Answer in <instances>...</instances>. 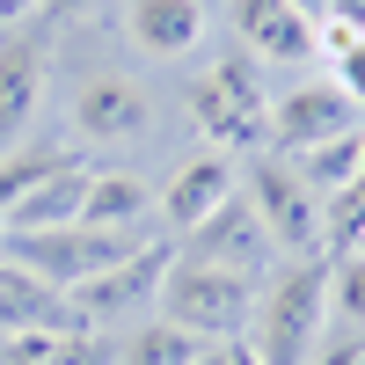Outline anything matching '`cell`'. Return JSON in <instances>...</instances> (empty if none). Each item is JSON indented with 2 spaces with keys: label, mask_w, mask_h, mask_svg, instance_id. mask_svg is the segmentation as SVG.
Here are the masks:
<instances>
[{
  "label": "cell",
  "mask_w": 365,
  "mask_h": 365,
  "mask_svg": "<svg viewBox=\"0 0 365 365\" xmlns=\"http://www.w3.org/2000/svg\"><path fill=\"white\" fill-rule=\"evenodd\" d=\"M344 132H358V103L329 73L299 81V88H285V103H270V139H278L285 154H307V146L344 139Z\"/></svg>",
  "instance_id": "7"
},
{
  "label": "cell",
  "mask_w": 365,
  "mask_h": 365,
  "mask_svg": "<svg viewBox=\"0 0 365 365\" xmlns=\"http://www.w3.org/2000/svg\"><path fill=\"white\" fill-rule=\"evenodd\" d=\"M205 0H125V37L139 58H190L205 44Z\"/></svg>",
  "instance_id": "8"
},
{
  "label": "cell",
  "mask_w": 365,
  "mask_h": 365,
  "mask_svg": "<svg viewBox=\"0 0 365 365\" xmlns=\"http://www.w3.org/2000/svg\"><path fill=\"white\" fill-rule=\"evenodd\" d=\"M227 22L234 37L249 44L256 58H285V66H299V58L314 51V22L285 8V0H227Z\"/></svg>",
  "instance_id": "10"
},
{
  "label": "cell",
  "mask_w": 365,
  "mask_h": 365,
  "mask_svg": "<svg viewBox=\"0 0 365 365\" xmlns=\"http://www.w3.org/2000/svg\"><path fill=\"white\" fill-rule=\"evenodd\" d=\"M329 329V263L322 256H292L278 278L263 285V299L249 307V344L263 365H307L322 351Z\"/></svg>",
  "instance_id": "1"
},
{
  "label": "cell",
  "mask_w": 365,
  "mask_h": 365,
  "mask_svg": "<svg viewBox=\"0 0 365 365\" xmlns=\"http://www.w3.org/2000/svg\"><path fill=\"white\" fill-rule=\"evenodd\" d=\"M249 307H256V292H249V278L241 270H227V263H175L168 278H161V314L168 322H182L190 336H241L249 329Z\"/></svg>",
  "instance_id": "3"
},
{
  "label": "cell",
  "mask_w": 365,
  "mask_h": 365,
  "mask_svg": "<svg viewBox=\"0 0 365 365\" xmlns=\"http://www.w3.org/2000/svg\"><path fill=\"white\" fill-rule=\"evenodd\" d=\"M197 351H205V344L190 336V329H182V322H168V314H161V322H146L139 336L125 344V365H190Z\"/></svg>",
  "instance_id": "19"
},
{
  "label": "cell",
  "mask_w": 365,
  "mask_h": 365,
  "mask_svg": "<svg viewBox=\"0 0 365 365\" xmlns=\"http://www.w3.org/2000/svg\"><path fill=\"white\" fill-rule=\"evenodd\" d=\"M154 125V96L132 73H88L73 88V139L88 146H132Z\"/></svg>",
  "instance_id": "6"
},
{
  "label": "cell",
  "mask_w": 365,
  "mask_h": 365,
  "mask_svg": "<svg viewBox=\"0 0 365 365\" xmlns=\"http://www.w3.org/2000/svg\"><path fill=\"white\" fill-rule=\"evenodd\" d=\"M241 190V175H234V154H197V161H182L168 175V190H161V212H168V227L182 234H197L212 212H220L227 197Z\"/></svg>",
  "instance_id": "9"
},
{
  "label": "cell",
  "mask_w": 365,
  "mask_h": 365,
  "mask_svg": "<svg viewBox=\"0 0 365 365\" xmlns=\"http://www.w3.org/2000/svg\"><path fill=\"white\" fill-rule=\"evenodd\" d=\"M227 365H263V358H256L249 344H241V336H227Z\"/></svg>",
  "instance_id": "26"
},
{
  "label": "cell",
  "mask_w": 365,
  "mask_h": 365,
  "mask_svg": "<svg viewBox=\"0 0 365 365\" xmlns=\"http://www.w3.org/2000/svg\"><path fill=\"white\" fill-rule=\"evenodd\" d=\"M329 22H351V29H365V0H329Z\"/></svg>",
  "instance_id": "24"
},
{
  "label": "cell",
  "mask_w": 365,
  "mask_h": 365,
  "mask_svg": "<svg viewBox=\"0 0 365 365\" xmlns=\"http://www.w3.org/2000/svg\"><path fill=\"white\" fill-rule=\"evenodd\" d=\"M37 8H44V15H51V22H81V15H88V8H96V0H37Z\"/></svg>",
  "instance_id": "23"
},
{
  "label": "cell",
  "mask_w": 365,
  "mask_h": 365,
  "mask_svg": "<svg viewBox=\"0 0 365 365\" xmlns=\"http://www.w3.org/2000/svg\"><path fill=\"white\" fill-rule=\"evenodd\" d=\"M241 197L256 205L270 249H285V256H322V197L299 182V168H285L278 154H256L249 175H241Z\"/></svg>",
  "instance_id": "5"
},
{
  "label": "cell",
  "mask_w": 365,
  "mask_h": 365,
  "mask_svg": "<svg viewBox=\"0 0 365 365\" xmlns=\"http://www.w3.org/2000/svg\"><path fill=\"white\" fill-rule=\"evenodd\" d=\"M132 249H146V241L132 234H103V227H44V234H0V263L29 270L37 285L51 292H81L88 278H103V270H117Z\"/></svg>",
  "instance_id": "2"
},
{
  "label": "cell",
  "mask_w": 365,
  "mask_h": 365,
  "mask_svg": "<svg viewBox=\"0 0 365 365\" xmlns=\"http://www.w3.org/2000/svg\"><path fill=\"white\" fill-rule=\"evenodd\" d=\"M0 365H110V344L96 329H66V336H8Z\"/></svg>",
  "instance_id": "16"
},
{
  "label": "cell",
  "mask_w": 365,
  "mask_h": 365,
  "mask_svg": "<svg viewBox=\"0 0 365 365\" xmlns=\"http://www.w3.org/2000/svg\"><path fill=\"white\" fill-rule=\"evenodd\" d=\"M146 212H154V190L125 168H103L88 175V205H81V227H103V234H132Z\"/></svg>",
  "instance_id": "15"
},
{
  "label": "cell",
  "mask_w": 365,
  "mask_h": 365,
  "mask_svg": "<svg viewBox=\"0 0 365 365\" xmlns=\"http://www.w3.org/2000/svg\"><path fill=\"white\" fill-rule=\"evenodd\" d=\"M358 249H365V241H358Z\"/></svg>",
  "instance_id": "29"
},
{
  "label": "cell",
  "mask_w": 365,
  "mask_h": 365,
  "mask_svg": "<svg viewBox=\"0 0 365 365\" xmlns=\"http://www.w3.org/2000/svg\"><path fill=\"white\" fill-rule=\"evenodd\" d=\"M22 15H37V0H0V22H22Z\"/></svg>",
  "instance_id": "27"
},
{
  "label": "cell",
  "mask_w": 365,
  "mask_h": 365,
  "mask_svg": "<svg viewBox=\"0 0 365 365\" xmlns=\"http://www.w3.org/2000/svg\"><path fill=\"white\" fill-rule=\"evenodd\" d=\"M81 205H88V168H58L44 175L37 190H29L8 220H0V234H44V227H81Z\"/></svg>",
  "instance_id": "14"
},
{
  "label": "cell",
  "mask_w": 365,
  "mask_h": 365,
  "mask_svg": "<svg viewBox=\"0 0 365 365\" xmlns=\"http://www.w3.org/2000/svg\"><path fill=\"white\" fill-rule=\"evenodd\" d=\"M190 256H197V263H227V270H241V278H249V270L270 256V234H263V220H256V205L234 190V197L190 234Z\"/></svg>",
  "instance_id": "11"
},
{
  "label": "cell",
  "mask_w": 365,
  "mask_h": 365,
  "mask_svg": "<svg viewBox=\"0 0 365 365\" xmlns=\"http://www.w3.org/2000/svg\"><path fill=\"white\" fill-rule=\"evenodd\" d=\"M329 314L365 322V249H351V256L329 263Z\"/></svg>",
  "instance_id": "20"
},
{
  "label": "cell",
  "mask_w": 365,
  "mask_h": 365,
  "mask_svg": "<svg viewBox=\"0 0 365 365\" xmlns=\"http://www.w3.org/2000/svg\"><path fill=\"white\" fill-rule=\"evenodd\" d=\"M190 117L220 154H249L256 139H270V103L249 73V58H220L212 73L190 81Z\"/></svg>",
  "instance_id": "4"
},
{
  "label": "cell",
  "mask_w": 365,
  "mask_h": 365,
  "mask_svg": "<svg viewBox=\"0 0 365 365\" xmlns=\"http://www.w3.org/2000/svg\"><path fill=\"white\" fill-rule=\"evenodd\" d=\"M37 96H44V44L0 37V154H15L22 125L37 117Z\"/></svg>",
  "instance_id": "13"
},
{
  "label": "cell",
  "mask_w": 365,
  "mask_h": 365,
  "mask_svg": "<svg viewBox=\"0 0 365 365\" xmlns=\"http://www.w3.org/2000/svg\"><path fill=\"white\" fill-rule=\"evenodd\" d=\"M358 161H365V132H344V139H322V146H307V154H292V168H299V182L322 197V190H344V182L358 175Z\"/></svg>",
  "instance_id": "17"
},
{
  "label": "cell",
  "mask_w": 365,
  "mask_h": 365,
  "mask_svg": "<svg viewBox=\"0 0 365 365\" xmlns=\"http://www.w3.org/2000/svg\"><path fill=\"white\" fill-rule=\"evenodd\" d=\"M73 154H58V146H29V154H0V220H8V212L29 197V190H37V182L44 175H58V168H66Z\"/></svg>",
  "instance_id": "18"
},
{
  "label": "cell",
  "mask_w": 365,
  "mask_h": 365,
  "mask_svg": "<svg viewBox=\"0 0 365 365\" xmlns=\"http://www.w3.org/2000/svg\"><path fill=\"white\" fill-rule=\"evenodd\" d=\"M190 365H227V344H220V351H197Z\"/></svg>",
  "instance_id": "28"
},
{
  "label": "cell",
  "mask_w": 365,
  "mask_h": 365,
  "mask_svg": "<svg viewBox=\"0 0 365 365\" xmlns=\"http://www.w3.org/2000/svg\"><path fill=\"white\" fill-rule=\"evenodd\" d=\"M307 365H365V336H344V344H322Z\"/></svg>",
  "instance_id": "22"
},
{
  "label": "cell",
  "mask_w": 365,
  "mask_h": 365,
  "mask_svg": "<svg viewBox=\"0 0 365 365\" xmlns=\"http://www.w3.org/2000/svg\"><path fill=\"white\" fill-rule=\"evenodd\" d=\"M161 278H168V249H132L117 270H103V278H88L81 285V322H103V314H125V307H146V299L161 292Z\"/></svg>",
  "instance_id": "12"
},
{
  "label": "cell",
  "mask_w": 365,
  "mask_h": 365,
  "mask_svg": "<svg viewBox=\"0 0 365 365\" xmlns=\"http://www.w3.org/2000/svg\"><path fill=\"white\" fill-rule=\"evenodd\" d=\"M285 8H299V15H307V22H314V29H322V22H329V0H285Z\"/></svg>",
  "instance_id": "25"
},
{
  "label": "cell",
  "mask_w": 365,
  "mask_h": 365,
  "mask_svg": "<svg viewBox=\"0 0 365 365\" xmlns=\"http://www.w3.org/2000/svg\"><path fill=\"white\" fill-rule=\"evenodd\" d=\"M329 66H336L329 81H336L344 96H351V103L365 110V37H351V51H336V58H329Z\"/></svg>",
  "instance_id": "21"
}]
</instances>
